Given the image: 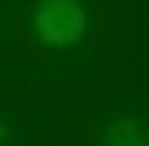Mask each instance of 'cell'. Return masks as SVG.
<instances>
[{
  "label": "cell",
  "mask_w": 149,
  "mask_h": 146,
  "mask_svg": "<svg viewBox=\"0 0 149 146\" xmlns=\"http://www.w3.org/2000/svg\"><path fill=\"white\" fill-rule=\"evenodd\" d=\"M102 146H149V131L135 117H116L102 131Z\"/></svg>",
  "instance_id": "7a4b0ae2"
},
{
  "label": "cell",
  "mask_w": 149,
  "mask_h": 146,
  "mask_svg": "<svg viewBox=\"0 0 149 146\" xmlns=\"http://www.w3.org/2000/svg\"><path fill=\"white\" fill-rule=\"evenodd\" d=\"M33 26H36V33H40L47 44H73V40H80V36H84L87 15H84V7H80V4L55 0V4L36 7Z\"/></svg>",
  "instance_id": "6da1fadb"
}]
</instances>
